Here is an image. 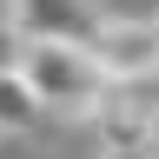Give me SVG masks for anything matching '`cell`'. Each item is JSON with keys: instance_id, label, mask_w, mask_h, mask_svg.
<instances>
[{"instance_id": "cell-1", "label": "cell", "mask_w": 159, "mask_h": 159, "mask_svg": "<svg viewBox=\"0 0 159 159\" xmlns=\"http://www.w3.org/2000/svg\"><path fill=\"white\" fill-rule=\"evenodd\" d=\"M20 80L33 86L40 113H93L99 93L113 86V80L99 73V60L80 47V40H27Z\"/></svg>"}, {"instance_id": "cell-2", "label": "cell", "mask_w": 159, "mask_h": 159, "mask_svg": "<svg viewBox=\"0 0 159 159\" xmlns=\"http://www.w3.org/2000/svg\"><path fill=\"white\" fill-rule=\"evenodd\" d=\"M86 53L99 60V73H106L113 86H119V80H159V33H152V13H139V20L99 13Z\"/></svg>"}, {"instance_id": "cell-3", "label": "cell", "mask_w": 159, "mask_h": 159, "mask_svg": "<svg viewBox=\"0 0 159 159\" xmlns=\"http://www.w3.org/2000/svg\"><path fill=\"white\" fill-rule=\"evenodd\" d=\"M40 119V99H33V86L20 73H0V133H27Z\"/></svg>"}, {"instance_id": "cell-4", "label": "cell", "mask_w": 159, "mask_h": 159, "mask_svg": "<svg viewBox=\"0 0 159 159\" xmlns=\"http://www.w3.org/2000/svg\"><path fill=\"white\" fill-rule=\"evenodd\" d=\"M20 53H27V33L13 13H0V73H20Z\"/></svg>"}, {"instance_id": "cell-5", "label": "cell", "mask_w": 159, "mask_h": 159, "mask_svg": "<svg viewBox=\"0 0 159 159\" xmlns=\"http://www.w3.org/2000/svg\"><path fill=\"white\" fill-rule=\"evenodd\" d=\"M152 33H159V13H152Z\"/></svg>"}]
</instances>
